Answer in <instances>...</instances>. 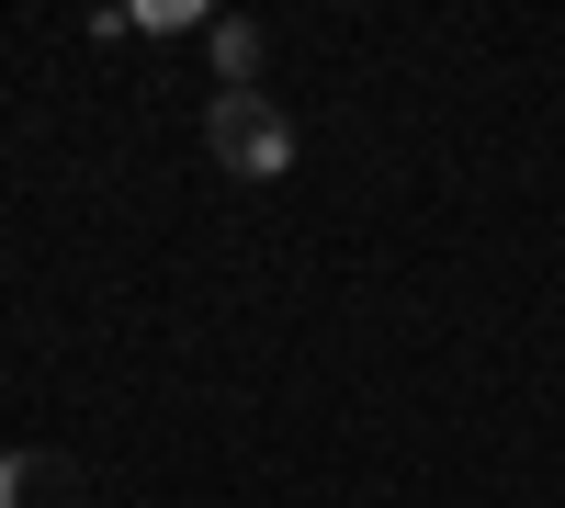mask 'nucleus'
Here are the masks:
<instances>
[{
	"instance_id": "obj_1",
	"label": "nucleus",
	"mask_w": 565,
	"mask_h": 508,
	"mask_svg": "<svg viewBox=\"0 0 565 508\" xmlns=\"http://www.w3.org/2000/svg\"><path fill=\"white\" fill-rule=\"evenodd\" d=\"M204 159L226 181H282L295 170V114H282L271 90H215L204 102Z\"/></svg>"
},
{
	"instance_id": "obj_2",
	"label": "nucleus",
	"mask_w": 565,
	"mask_h": 508,
	"mask_svg": "<svg viewBox=\"0 0 565 508\" xmlns=\"http://www.w3.org/2000/svg\"><path fill=\"white\" fill-rule=\"evenodd\" d=\"M0 508H79L68 452H0Z\"/></svg>"
},
{
	"instance_id": "obj_3",
	"label": "nucleus",
	"mask_w": 565,
	"mask_h": 508,
	"mask_svg": "<svg viewBox=\"0 0 565 508\" xmlns=\"http://www.w3.org/2000/svg\"><path fill=\"white\" fill-rule=\"evenodd\" d=\"M204 57H215V79H226V90H260V23H238V12L204 23Z\"/></svg>"
}]
</instances>
